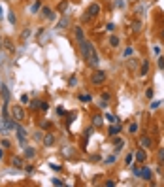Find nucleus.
Wrapping results in <instances>:
<instances>
[{
	"mask_svg": "<svg viewBox=\"0 0 164 187\" xmlns=\"http://www.w3.org/2000/svg\"><path fill=\"white\" fill-rule=\"evenodd\" d=\"M106 30L113 32V30H115V25H113V23H108V25H106Z\"/></svg>",
	"mask_w": 164,
	"mask_h": 187,
	"instance_id": "de8ad7c7",
	"label": "nucleus"
},
{
	"mask_svg": "<svg viewBox=\"0 0 164 187\" xmlns=\"http://www.w3.org/2000/svg\"><path fill=\"white\" fill-rule=\"evenodd\" d=\"M30 34H32V32H30V29H25V30H23V32H21V42H23V43H25V42H27V40L30 38Z\"/></svg>",
	"mask_w": 164,
	"mask_h": 187,
	"instance_id": "393cba45",
	"label": "nucleus"
},
{
	"mask_svg": "<svg viewBox=\"0 0 164 187\" xmlns=\"http://www.w3.org/2000/svg\"><path fill=\"white\" fill-rule=\"evenodd\" d=\"M0 93H2V98H4V104H10V89L6 85L0 87Z\"/></svg>",
	"mask_w": 164,
	"mask_h": 187,
	"instance_id": "a211bd4d",
	"label": "nucleus"
},
{
	"mask_svg": "<svg viewBox=\"0 0 164 187\" xmlns=\"http://www.w3.org/2000/svg\"><path fill=\"white\" fill-rule=\"evenodd\" d=\"M11 144H10V140H2V148H10Z\"/></svg>",
	"mask_w": 164,
	"mask_h": 187,
	"instance_id": "603ef678",
	"label": "nucleus"
},
{
	"mask_svg": "<svg viewBox=\"0 0 164 187\" xmlns=\"http://www.w3.org/2000/svg\"><path fill=\"white\" fill-rule=\"evenodd\" d=\"M100 98H102V100H106V102H109L111 95H109V93H102V95H100Z\"/></svg>",
	"mask_w": 164,
	"mask_h": 187,
	"instance_id": "a19ab883",
	"label": "nucleus"
},
{
	"mask_svg": "<svg viewBox=\"0 0 164 187\" xmlns=\"http://www.w3.org/2000/svg\"><path fill=\"white\" fill-rule=\"evenodd\" d=\"M23 157L25 159H34L36 157V149L32 146H25V151H23Z\"/></svg>",
	"mask_w": 164,
	"mask_h": 187,
	"instance_id": "ddd939ff",
	"label": "nucleus"
},
{
	"mask_svg": "<svg viewBox=\"0 0 164 187\" xmlns=\"http://www.w3.org/2000/svg\"><path fill=\"white\" fill-rule=\"evenodd\" d=\"M157 64H158L160 70H164V57H158V62H157Z\"/></svg>",
	"mask_w": 164,
	"mask_h": 187,
	"instance_id": "a18cd8bd",
	"label": "nucleus"
},
{
	"mask_svg": "<svg viewBox=\"0 0 164 187\" xmlns=\"http://www.w3.org/2000/svg\"><path fill=\"white\" fill-rule=\"evenodd\" d=\"M132 161H134V153H128L126 159H125V162H126V165H132Z\"/></svg>",
	"mask_w": 164,
	"mask_h": 187,
	"instance_id": "4c0bfd02",
	"label": "nucleus"
},
{
	"mask_svg": "<svg viewBox=\"0 0 164 187\" xmlns=\"http://www.w3.org/2000/svg\"><path fill=\"white\" fill-rule=\"evenodd\" d=\"M11 165L15 166V168H23V166H25V157H13V161H11Z\"/></svg>",
	"mask_w": 164,
	"mask_h": 187,
	"instance_id": "f3484780",
	"label": "nucleus"
},
{
	"mask_svg": "<svg viewBox=\"0 0 164 187\" xmlns=\"http://www.w3.org/2000/svg\"><path fill=\"white\" fill-rule=\"evenodd\" d=\"M40 8H42V4H40V0H36V2H34V4L30 6V11H32V13H36V11H38Z\"/></svg>",
	"mask_w": 164,
	"mask_h": 187,
	"instance_id": "7c9ffc66",
	"label": "nucleus"
},
{
	"mask_svg": "<svg viewBox=\"0 0 164 187\" xmlns=\"http://www.w3.org/2000/svg\"><path fill=\"white\" fill-rule=\"evenodd\" d=\"M106 119H108L109 123H121V119H119V117H115L113 113H106Z\"/></svg>",
	"mask_w": 164,
	"mask_h": 187,
	"instance_id": "cd10ccee",
	"label": "nucleus"
},
{
	"mask_svg": "<svg viewBox=\"0 0 164 187\" xmlns=\"http://www.w3.org/2000/svg\"><path fill=\"white\" fill-rule=\"evenodd\" d=\"M132 32H136V34L142 32V21H134L132 23Z\"/></svg>",
	"mask_w": 164,
	"mask_h": 187,
	"instance_id": "b1692460",
	"label": "nucleus"
},
{
	"mask_svg": "<svg viewBox=\"0 0 164 187\" xmlns=\"http://www.w3.org/2000/svg\"><path fill=\"white\" fill-rule=\"evenodd\" d=\"M13 130H15V134H17V140H19V144H23V146H25V144H27V130L21 127V123H15Z\"/></svg>",
	"mask_w": 164,
	"mask_h": 187,
	"instance_id": "7ed1b4c3",
	"label": "nucleus"
},
{
	"mask_svg": "<svg viewBox=\"0 0 164 187\" xmlns=\"http://www.w3.org/2000/svg\"><path fill=\"white\" fill-rule=\"evenodd\" d=\"M106 162H108V165H111V162H115V155H109V157L106 159Z\"/></svg>",
	"mask_w": 164,
	"mask_h": 187,
	"instance_id": "3c124183",
	"label": "nucleus"
},
{
	"mask_svg": "<svg viewBox=\"0 0 164 187\" xmlns=\"http://www.w3.org/2000/svg\"><path fill=\"white\" fill-rule=\"evenodd\" d=\"M76 81H78V80H76V76H72V78L68 80V85H70V87H74V85H76Z\"/></svg>",
	"mask_w": 164,
	"mask_h": 187,
	"instance_id": "49530a36",
	"label": "nucleus"
},
{
	"mask_svg": "<svg viewBox=\"0 0 164 187\" xmlns=\"http://www.w3.org/2000/svg\"><path fill=\"white\" fill-rule=\"evenodd\" d=\"M102 119L104 117H102V115H98V113L92 115V127H102Z\"/></svg>",
	"mask_w": 164,
	"mask_h": 187,
	"instance_id": "4be33fe9",
	"label": "nucleus"
},
{
	"mask_svg": "<svg viewBox=\"0 0 164 187\" xmlns=\"http://www.w3.org/2000/svg\"><path fill=\"white\" fill-rule=\"evenodd\" d=\"M106 80H108V74L104 72V70H95V72L91 74V83L92 85H102V83H106Z\"/></svg>",
	"mask_w": 164,
	"mask_h": 187,
	"instance_id": "f257e3e1",
	"label": "nucleus"
},
{
	"mask_svg": "<svg viewBox=\"0 0 164 187\" xmlns=\"http://www.w3.org/2000/svg\"><path fill=\"white\" fill-rule=\"evenodd\" d=\"M40 129H51V123L49 121H40Z\"/></svg>",
	"mask_w": 164,
	"mask_h": 187,
	"instance_id": "e433bc0d",
	"label": "nucleus"
},
{
	"mask_svg": "<svg viewBox=\"0 0 164 187\" xmlns=\"http://www.w3.org/2000/svg\"><path fill=\"white\" fill-rule=\"evenodd\" d=\"M76 115H78L76 112H70V113H68V119H66V121H68V125H70V123H72V121L76 119Z\"/></svg>",
	"mask_w": 164,
	"mask_h": 187,
	"instance_id": "f704fd0d",
	"label": "nucleus"
},
{
	"mask_svg": "<svg viewBox=\"0 0 164 187\" xmlns=\"http://www.w3.org/2000/svg\"><path fill=\"white\" fill-rule=\"evenodd\" d=\"M119 43H121L119 36H115V34H111V36H109V45H111V48H119Z\"/></svg>",
	"mask_w": 164,
	"mask_h": 187,
	"instance_id": "412c9836",
	"label": "nucleus"
},
{
	"mask_svg": "<svg viewBox=\"0 0 164 187\" xmlns=\"http://www.w3.org/2000/svg\"><path fill=\"white\" fill-rule=\"evenodd\" d=\"M29 108H30V112H36V110H40V100H38V98H34V100H30V104H29Z\"/></svg>",
	"mask_w": 164,
	"mask_h": 187,
	"instance_id": "bb28decb",
	"label": "nucleus"
},
{
	"mask_svg": "<svg viewBox=\"0 0 164 187\" xmlns=\"http://www.w3.org/2000/svg\"><path fill=\"white\" fill-rule=\"evenodd\" d=\"M51 183H53V185H64V181H62V180H59V178H53V180H51Z\"/></svg>",
	"mask_w": 164,
	"mask_h": 187,
	"instance_id": "37998d69",
	"label": "nucleus"
},
{
	"mask_svg": "<svg viewBox=\"0 0 164 187\" xmlns=\"http://www.w3.org/2000/svg\"><path fill=\"white\" fill-rule=\"evenodd\" d=\"M11 117H13V119H15L17 123L25 121V110H23L21 106H17V104H15V106L11 108Z\"/></svg>",
	"mask_w": 164,
	"mask_h": 187,
	"instance_id": "39448f33",
	"label": "nucleus"
},
{
	"mask_svg": "<svg viewBox=\"0 0 164 187\" xmlns=\"http://www.w3.org/2000/svg\"><path fill=\"white\" fill-rule=\"evenodd\" d=\"M113 185H115V181H113V180H108V181H106V187H113Z\"/></svg>",
	"mask_w": 164,
	"mask_h": 187,
	"instance_id": "6e6d98bb",
	"label": "nucleus"
},
{
	"mask_svg": "<svg viewBox=\"0 0 164 187\" xmlns=\"http://www.w3.org/2000/svg\"><path fill=\"white\" fill-rule=\"evenodd\" d=\"M2 17H4V11H2V8H0V21H2Z\"/></svg>",
	"mask_w": 164,
	"mask_h": 187,
	"instance_id": "680f3d73",
	"label": "nucleus"
},
{
	"mask_svg": "<svg viewBox=\"0 0 164 187\" xmlns=\"http://www.w3.org/2000/svg\"><path fill=\"white\" fill-rule=\"evenodd\" d=\"M113 148H115V149H113L115 153H119V151L125 148V140H123V138H113Z\"/></svg>",
	"mask_w": 164,
	"mask_h": 187,
	"instance_id": "4468645a",
	"label": "nucleus"
},
{
	"mask_svg": "<svg viewBox=\"0 0 164 187\" xmlns=\"http://www.w3.org/2000/svg\"><path fill=\"white\" fill-rule=\"evenodd\" d=\"M68 27H70V17L64 15V17H60V19L57 21V29H59V30H66Z\"/></svg>",
	"mask_w": 164,
	"mask_h": 187,
	"instance_id": "9b49d317",
	"label": "nucleus"
},
{
	"mask_svg": "<svg viewBox=\"0 0 164 187\" xmlns=\"http://www.w3.org/2000/svg\"><path fill=\"white\" fill-rule=\"evenodd\" d=\"M87 64H91L92 68H98V64H100V57H98L96 49H92V53H91V59H89V62H87Z\"/></svg>",
	"mask_w": 164,
	"mask_h": 187,
	"instance_id": "6e6552de",
	"label": "nucleus"
},
{
	"mask_svg": "<svg viewBox=\"0 0 164 187\" xmlns=\"http://www.w3.org/2000/svg\"><path fill=\"white\" fill-rule=\"evenodd\" d=\"M145 97H147V98H153V97H155V91H153L151 87H149V89L145 91Z\"/></svg>",
	"mask_w": 164,
	"mask_h": 187,
	"instance_id": "ea45409f",
	"label": "nucleus"
},
{
	"mask_svg": "<svg viewBox=\"0 0 164 187\" xmlns=\"http://www.w3.org/2000/svg\"><path fill=\"white\" fill-rule=\"evenodd\" d=\"M140 144L144 146V149H151L153 148V138L147 136V134H142V136H140Z\"/></svg>",
	"mask_w": 164,
	"mask_h": 187,
	"instance_id": "423d86ee",
	"label": "nucleus"
},
{
	"mask_svg": "<svg viewBox=\"0 0 164 187\" xmlns=\"http://www.w3.org/2000/svg\"><path fill=\"white\" fill-rule=\"evenodd\" d=\"M100 13V6L95 2V4H91L89 8H87V11H85V15H83V21H89L91 17H96Z\"/></svg>",
	"mask_w": 164,
	"mask_h": 187,
	"instance_id": "20e7f679",
	"label": "nucleus"
},
{
	"mask_svg": "<svg viewBox=\"0 0 164 187\" xmlns=\"http://www.w3.org/2000/svg\"><path fill=\"white\" fill-rule=\"evenodd\" d=\"M76 40L78 42H83L85 40V34H83V29L81 27H76Z\"/></svg>",
	"mask_w": 164,
	"mask_h": 187,
	"instance_id": "5701e85b",
	"label": "nucleus"
},
{
	"mask_svg": "<svg viewBox=\"0 0 164 187\" xmlns=\"http://www.w3.org/2000/svg\"><path fill=\"white\" fill-rule=\"evenodd\" d=\"M51 168H53V170H60V165H55V162H51Z\"/></svg>",
	"mask_w": 164,
	"mask_h": 187,
	"instance_id": "13d9d810",
	"label": "nucleus"
},
{
	"mask_svg": "<svg viewBox=\"0 0 164 187\" xmlns=\"http://www.w3.org/2000/svg\"><path fill=\"white\" fill-rule=\"evenodd\" d=\"M132 53H134V49H132V48H126V49H125V53H123V57H130Z\"/></svg>",
	"mask_w": 164,
	"mask_h": 187,
	"instance_id": "79ce46f5",
	"label": "nucleus"
},
{
	"mask_svg": "<svg viewBox=\"0 0 164 187\" xmlns=\"http://www.w3.org/2000/svg\"><path fill=\"white\" fill-rule=\"evenodd\" d=\"M57 113H59V115H66V110H64L62 106H59V108H57Z\"/></svg>",
	"mask_w": 164,
	"mask_h": 187,
	"instance_id": "8fccbe9b",
	"label": "nucleus"
},
{
	"mask_svg": "<svg viewBox=\"0 0 164 187\" xmlns=\"http://www.w3.org/2000/svg\"><path fill=\"white\" fill-rule=\"evenodd\" d=\"M4 48H6V49H10V51H13V45H11V42H10V40H6V38H4Z\"/></svg>",
	"mask_w": 164,
	"mask_h": 187,
	"instance_id": "c9c22d12",
	"label": "nucleus"
},
{
	"mask_svg": "<svg viewBox=\"0 0 164 187\" xmlns=\"http://www.w3.org/2000/svg\"><path fill=\"white\" fill-rule=\"evenodd\" d=\"M2 157H4V151H2V149H0V159H2Z\"/></svg>",
	"mask_w": 164,
	"mask_h": 187,
	"instance_id": "0e129e2a",
	"label": "nucleus"
},
{
	"mask_svg": "<svg viewBox=\"0 0 164 187\" xmlns=\"http://www.w3.org/2000/svg\"><path fill=\"white\" fill-rule=\"evenodd\" d=\"M2 117H10V115H8V104L2 106Z\"/></svg>",
	"mask_w": 164,
	"mask_h": 187,
	"instance_id": "c03bdc74",
	"label": "nucleus"
},
{
	"mask_svg": "<svg viewBox=\"0 0 164 187\" xmlns=\"http://www.w3.org/2000/svg\"><path fill=\"white\" fill-rule=\"evenodd\" d=\"M79 49H81V55H83L85 62H89L91 53H92V49H95V45H92L89 40H83V42H79Z\"/></svg>",
	"mask_w": 164,
	"mask_h": 187,
	"instance_id": "f03ea898",
	"label": "nucleus"
},
{
	"mask_svg": "<svg viewBox=\"0 0 164 187\" xmlns=\"http://www.w3.org/2000/svg\"><path fill=\"white\" fill-rule=\"evenodd\" d=\"M25 170L30 174V172H34V166H32V165H29V166H25Z\"/></svg>",
	"mask_w": 164,
	"mask_h": 187,
	"instance_id": "5fc2aeb1",
	"label": "nucleus"
},
{
	"mask_svg": "<svg viewBox=\"0 0 164 187\" xmlns=\"http://www.w3.org/2000/svg\"><path fill=\"white\" fill-rule=\"evenodd\" d=\"M134 159H136V162H145L147 161V151L145 149H136V153H134Z\"/></svg>",
	"mask_w": 164,
	"mask_h": 187,
	"instance_id": "0eeeda50",
	"label": "nucleus"
},
{
	"mask_svg": "<svg viewBox=\"0 0 164 187\" xmlns=\"http://www.w3.org/2000/svg\"><path fill=\"white\" fill-rule=\"evenodd\" d=\"M92 132H95V127H89V129H85V132H83V144H87V140L92 136Z\"/></svg>",
	"mask_w": 164,
	"mask_h": 187,
	"instance_id": "aec40b11",
	"label": "nucleus"
},
{
	"mask_svg": "<svg viewBox=\"0 0 164 187\" xmlns=\"http://www.w3.org/2000/svg\"><path fill=\"white\" fill-rule=\"evenodd\" d=\"M47 110H49V104L45 100H40V112H47Z\"/></svg>",
	"mask_w": 164,
	"mask_h": 187,
	"instance_id": "473e14b6",
	"label": "nucleus"
},
{
	"mask_svg": "<svg viewBox=\"0 0 164 187\" xmlns=\"http://www.w3.org/2000/svg\"><path fill=\"white\" fill-rule=\"evenodd\" d=\"M142 180H145V181H151L153 180V172H151L149 166H142Z\"/></svg>",
	"mask_w": 164,
	"mask_h": 187,
	"instance_id": "2eb2a0df",
	"label": "nucleus"
},
{
	"mask_svg": "<svg viewBox=\"0 0 164 187\" xmlns=\"http://www.w3.org/2000/svg\"><path fill=\"white\" fill-rule=\"evenodd\" d=\"M158 106H160V102H158V100H157V102H153V104H151V110H157V108H158Z\"/></svg>",
	"mask_w": 164,
	"mask_h": 187,
	"instance_id": "864d4df0",
	"label": "nucleus"
},
{
	"mask_svg": "<svg viewBox=\"0 0 164 187\" xmlns=\"http://www.w3.org/2000/svg\"><path fill=\"white\" fill-rule=\"evenodd\" d=\"M132 174L136 178H142V166H140V165H132Z\"/></svg>",
	"mask_w": 164,
	"mask_h": 187,
	"instance_id": "a878e982",
	"label": "nucleus"
},
{
	"mask_svg": "<svg viewBox=\"0 0 164 187\" xmlns=\"http://www.w3.org/2000/svg\"><path fill=\"white\" fill-rule=\"evenodd\" d=\"M160 38H162V40H164V29H162V32H160Z\"/></svg>",
	"mask_w": 164,
	"mask_h": 187,
	"instance_id": "e2e57ef3",
	"label": "nucleus"
},
{
	"mask_svg": "<svg viewBox=\"0 0 164 187\" xmlns=\"http://www.w3.org/2000/svg\"><path fill=\"white\" fill-rule=\"evenodd\" d=\"M138 64H140V61H138L136 57H132V59H128V62H126V66H128V70H130V72H134V70L138 68Z\"/></svg>",
	"mask_w": 164,
	"mask_h": 187,
	"instance_id": "6ab92c4d",
	"label": "nucleus"
},
{
	"mask_svg": "<svg viewBox=\"0 0 164 187\" xmlns=\"http://www.w3.org/2000/svg\"><path fill=\"white\" fill-rule=\"evenodd\" d=\"M42 144L45 146V148H51L53 144H55V134H51V132H47L43 138H42Z\"/></svg>",
	"mask_w": 164,
	"mask_h": 187,
	"instance_id": "1a4fd4ad",
	"label": "nucleus"
},
{
	"mask_svg": "<svg viewBox=\"0 0 164 187\" xmlns=\"http://www.w3.org/2000/svg\"><path fill=\"white\" fill-rule=\"evenodd\" d=\"M157 157H158V162H162V165H164V148H160L157 151Z\"/></svg>",
	"mask_w": 164,
	"mask_h": 187,
	"instance_id": "2f4dec72",
	"label": "nucleus"
},
{
	"mask_svg": "<svg viewBox=\"0 0 164 187\" xmlns=\"http://www.w3.org/2000/svg\"><path fill=\"white\" fill-rule=\"evenodd\" d=\"M138 130H140L138 123H130V125H128V134H136Z\"/></svg>",
	"mask_w": 164,
	"mask_h": 187,
	"instance_id": "c85d7f7f",
	"label": "nucleus"
},
{
	"mask_svg": "<svg viewBox=\"0 0 164 187\" xmlns=\"http://www.w3.org/2000/svg\"><path fill=\"white\" fill-rule=\"evenodd\" d=\"M98 106H100V108H102V110H106V108H108V102H106V100H102V98H100V102H98Z\"/></svg>",
	"mask_w": 164,
	"mask_h": 187,
	"instance_id": "09e8293b",
	"label": "nucleus"
},
{
	"mask_svg": "<svg viewBox=\"0 0 164 187\" xmlns=\"http://www.w3.org/2000/svg\"><path fill=\"white\" fill-rule=\"evenodd\" d=\"M21 102L27 104V102H29V95H23V97H21Z\"/></svg>",
	"mask_w": 164,
	"mask_h": 187,
	"instance_id": "4d7b16f0",
	"label": "nucleus"
},
{
	"mask_svg": "<svg viewBox=\"0 0 164 187\" xmlns=\"http://www.w3.org/2000/svg\"><path fill=\"white\" fill-rule=\"evenodd\" d=\"M8 21L11 23V25H15V23H17V17L13 15V11H8Z\"/></svg>",
	"mask_w": 164,
	"mask_h": 187,
	"instance_id": "72a5a7b5",
	"label": "nucleus"
},
{
	"mask_svg": "<svg viewBox=\"0 0 164 187\" xmlns=\"http://www.w3.org/2000/svg\"><path fill=\"white\" fill-rule=\"evenodd\" d=\"M60 13H66V10H68V2H66V0H62V2L59 4V8H57Z\"/></svg>",
	"mask_w": 164,
	"mask_h": 187,
	"instance_id": "c756f323",
	"label": "nucleus"
},
{
	"mask_svg": "<svg viewBox=\"0 0 164 187\" xmlns=\"http://www.w3.org/2000/svg\"><path fill=\"white\" fill-rule=\"evenodd\" d=\"M42 17H45L47 21H55V19H57V15L53 13V10H51V8H47V6L42 8Z\"/></svg>",
	"mask_w": 164,
	"mask_h": 187,
	"instance_id": "9d476101",
	"label": "nucleus"
},
{
	"mask_svg": "<svg viewBox=\"0 0 164 187\" xmlns=\"http://www.w3.org/2000/svg\"><path fill=\"white\" fill-rule=\"evenodd\" d=\"M42 134H43V132H36V134H34V138H36V140H42V138H43Z\"/></svg>",
	"mask_w": 164,
	"mask_h": 187,
	"instance_id": "bf43d9fd",
	"label": "nucleus"
},
{
	"mask_svg": "<svg viewBox=\"0 0 164 187\" xmlns=\"http://www.w3.org/2000/svg\"><path fill=\"white\" fill-rule=\"evenodd\" d=\"M149 74V61L144 59L142 61V66H140V76H147Z\"/></svg>",
	"mask_w": 164,
	"mask_h": 187,
	"instance_id": "dca6fc26",
	"label": "nucleus"
},
{
	"mask_svg": "<svg viewBox=\"0 0 164 187\" xmlns=\"http://www.w3.org/2000/svg\"><path fill=\"white\" fill-rule=\"evenodd\" d=\"M121 130H123L121 123H111V127L108 129V134H109V136H117V134H119Z\"/></svg>",
	"mask_w": 164,
	"mask_h": 187,
	"instance_id": "f8f14e48",
	"label": "nucleus"
},
{
	"mask_svg": "<svg viewBox=\"0 0 164 187\" xmlns=\"http://www.w3.org/2000/svg\"><path fill=\"white\" fill-rule=\"evenodd\" d=\"M0 48H4V38H0Z\"/></svg>",
	"mask_w": 164,
	"mask_h": 187,
	"instance_id": "052dcab7",
	"label": "nucleus"
},
{
	"mask_svg": "<svg viewBox=\"0 0 164 187\" xmlns=\"http://www.w3.org/2000/svg\"><path fill=\"white\" fill-rule=\"evenodd\" d=\"M79 100L81 102H91V95H79Z\"/></svg>",
	"mask_w": 164,
	"mask_h": 187,
	"instance_id": "58836bf2",
	"label": "nucleus"
}]
</instances>
